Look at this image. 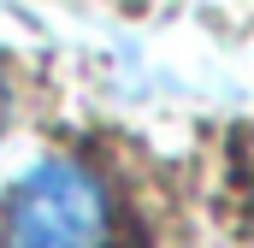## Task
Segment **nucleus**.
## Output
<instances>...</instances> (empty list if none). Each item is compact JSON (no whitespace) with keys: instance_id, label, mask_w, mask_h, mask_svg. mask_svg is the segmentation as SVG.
<instances>
[{"instance_id":"nucleus-1","label":"nucleus","mask_w":254,"mask_h":248,"mask_svg":"<svg viewBox=\"0 0 254 248\" xmlns=\"http://www.w3.org/2000/svg\"><path fill=\"white\" fill-rule=\"evenodd\" d=\"M113 201L83 160H42L0 201V248H107Z\"/></svg>"},{"instance_id":"nucleus-2","label":"nucleus","mask_w":254,"mask_h":248,"mask_svg":"<svg viewBox=\"0 0 254 248\" xmlns=\"http://www.w3.org/2000/svg\"><path fill=\"white\" fill-rule=\"evenodd\" d=\"M6 124H12V83H6V71H0V136H6Z\"/></svg>"}]
</instances>
